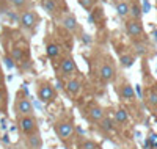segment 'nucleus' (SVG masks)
Segmentation results:
<instances>
[{
  "instance_id": "obj_15",
  "label": "nucleus",
  "mask_w": 157,
  "mask_h": 149,
  "mask_svg": "<svg viewBox=\"0 0 157 149\" xmlns=\"http://www.w3.org/2000/svg\"><path fill=\"white\" fill-rule=\"evenodd\" d=\"M8 110H10V93L6 83L2 82L0 83V113L3 116H8Z\"/></svg>"
},
{
  "instance_id": "obj_13",
  "label": "nucleus",
  "mask_w": 157,
  "mask_h": 149,
  "mask_svg": "<svg viewBox=\"0 0 157 149\" xmlns=\"http://www.w3.org/2000/svg\"><path fill=\"white\" fill-rule=\"evenodd\" d=\"M22 144L25 149H43V137L41 132H36L27 137H22Z\"/></svg>"
},
{
  "instance_id": "obj_20",
  "label": "nucleus",
  "mask_w": 157,
  "mask_h": 149,
  "mask_svg": "<svg viewBox=\"0 0 157 149\" xmlns=\"http://www.w3.org/2000/svg\"><path fill=\"white\" fill-rule=\"evenodd\" d=\"M146 104L151 108H157V88H149L146 91Z\"/></svg>"
},
{
  "instance_id": "obj_29",
  "label": "nucleus",
  "mask_w": 157,
  "mask_h": 149,
  "mask_svg": "<svg viewBox=\"0 0 157 149\" xmlns=\"http://www.w3.org/2000/svg\"><path fill=\"white\" fill-rule=\"evenodd\" d=\"M155 5H157V0H155Z\"/></svg>"
},
{
  "instance_id": "obj_14",
  "label": "nucleus",
  "mask_w": 157,
  "mask_h": 149,
  "mask_svg": "<svg viewBox=\"0 0 157 149\" xmlns=\"http://www.w3.org/2000/svg\"><path fill=\"white\" fill-rule=\"evenodd\" d=\"M124 29H126V33L129 38H140L143 35V25L140 21H135V19H129L126 21V25H124Z\"/></svg>"
},
{
  "instance_id": "obj_24",
  "label": "nucleus",
  "mask_w": 157,
  "mask_h": 149,
  "mask_svg": "<svg viewBox=\"0 0 157 149\" xmlns=\"http://www.w3.org/2000/svg\"><path fill=\"white\" fill-rule=\"evenodd\" d=\"M120 63H121L123 67H130L135 63V57L130 55V53H123V55L120 57Z\"/></svg>"
},
{
  "instance_id": "obj_10",
  "label": "nucleus",
  "mask_w": 157,
  "mask_h": 149,
  "mask_svg": "<svg viewBox=\"0 0 157 149\" xmlns=\"http://www.w3.org/2000/svg\"><path fill=\"white\" fill-rule=\"evenodd\" d=\"M60 25L64 32H68L69 35H74L80 30V25H78L77 17L69 11H64L60 14Z\"/></svg>"
},
{
  "instance_id": "obj_4",
  "label": "nucleus",
  "mask_w": 157,
  "mask_h": 149,
  "mask_svg": "<svg viewBox=\"0 0 157 149\" xmlns=\"http://www.w3.org/2000/svg\"><path fill=\"white\" fill-rule=\"evenodd\" d=\"M55 72H57V78L63 80V82L66 78L75 75L78 72V67H77V63H75L74 57L69 55V53H64L55 64Z\"/></svg>"
},
{
  "instance_id": "obj_18",
  "label": "nucleus",
  "mask_w": 157,
  "mask_h": 149,
  "mask_svg": "<svg viewBox=\"0 0 157 149\" xmlns=\"http://www.w3.org/2000/svg\"><path fill=\"white\" fill-rule=\"evenodd\" d=\"M43 8L49 16H58L61 14L60 6H58V0H43Z\"/></svg>"
},
{
  "instance_id": "obj_2",
  "label": "nucleus",
  "mask_w": 157,
  "mask_h": 149,
  "mask_svg": "<svg viewBox=\"0 0 157 149\" xmlns=\"http://www.w3.org/2000/svg\"><path fill=\"white\" fill-rule=\"evenodd\" d=\"M35 91H36V97L39 99V102H43L46 105L54 104L58 99V90L55 88V83H52L47 78L36 80Z\"/></svg>"
},
{
  "instance_id": "obj_19",
  "label": "nucleus",
  "mask_w": 157,
  "mask_h": 149,
  "mask_svg": "<svg viewBox=\"0 0 157 149\" xmlns=\"http://www.w3.org/2000/svg\"><path fill=\"white\" fill-rule=\"evenodd\" d=\"M115 123H113V119L110 118V116H105L101 123L98 124V129L102 132V133H112L113 130H115Z\"/></svg>"
},
{
  "instance_id": "obj_9",
  "label": "nucleus",
  "mask_w": 157,
  "mask_h": 149,
  "mask_svg": "<svg viewBox=\"0 0 157 149\" xmlns=\"http://www.w3.org/2000/svg\"><path fill=\"white\" fill-rule=\"evenodd\" d=\"M17 22L21 25V29L24 32H27V33H33L35 29L38 27L39 24V16H38V13L32 8L29 10H24L19 13V17H17Z\"/></svg>"
},
{
  "instance_id": "obj_3",
  "label": "nucleus",
  "mask_w": 157,
  "mask_h": 149,
  "mask_svg": "<svg viewBox=\"0 0 157 149\" xmlns=\"http://www.w3.org/2000/svg\"><path fill=\"white\" fill-rule=\"evenodd\" d=\"M35 108H33V102L29 96V91L25 88V85H22V88L17 90L16 93V99H14V115L17 116H24V115H33Z\"/></svg>"
},
{
  "instance_id": "obj_7",
  "label": "nucleus",
  "mask_w": 157,
  "mask_h": 149,
  "mask_svg": "<svg viewBox=\"0 0 157 149\" xmlns=\"http://www.w3.org/2000/svg\"><path fill=\"white\" fill-rule=\"evenodd\" d=\"M96 77L101 83L107 85L110 82H113V80L116 78V67L113 64V61L110 58H104L98 63L96 66Z\"/></svg>"
},
{
  "instance_id": "obj_25",
  "label": "nucleus",
  "mask_w": 157,
  "mask_h": 149,
  "mask_svg": "<svg viewBox=\"0 0 157 149\" xmlns=\"http://www.w3.org/2000/svg\"><path fill=\"white\" fill-rule=\"evenodd\" d=\"M96 2L98 0H78V5H80L83 10H86V11H93V8L96 6Z\"/></svg>"
},
{
  "instance_id": "obj_26",
  "label": "nucleus",
  "mask_w": 157,
  "mask_h": 149,
  "mask_svg": "<svg viewBox=\"0 0 157 149\" xmlns=\"http://www.w3.org/2000/svg\"><path fill=\"white\" fill-rule=\"evenodd\" d=\"M148 47L145 44H135V52L138 53V55H143V53H146Z\"/></svg>"
},
{
  "instance_id": "obj_16",
  "label": "nucleus",
  "mask_w": 157,
  "mask_h": 149,
  "mask_svg": "<svg viewBox=\"0 0 157 149\" xmlns=\"http://www.w3.org/2000/svg\"><path fill=\"white\" fill-rule=\"evenodd\" d=\"M75 149H102V146L93 140V138H88V137H82V135H77L75 138Z\"/></svg>"
},
{
  "instance_id": "obj_28",
  "label": "nucleus",
  "mask_w": 157,
  "mask_h": 149,
  "mask_svg": "<svg viewBox=\"0 0 157 149\" xmlns=\"http://www.w3.org/2000/svg\"><path fill=\"white\" fill-rule=\"evenodd\" d=\"M152 36H154V41H155V43H157V30H155V32H154V33H152Z\"/></svg>"
},
{
  "instance_id": "obj_17",
  "label": "nucleus",
  "mask_w": 157,
  "mask_h": 149,
  "mask_svg": "<svg viewBox=\"0 0 157 149\" xmlns=\"http://www.w3.org/2000/svg\"><path fill=\"white\" fill-rule=\"evenodd\" d=\"M113 123H115V126H120V127H126L127 124H129V113H127V110L126 108H116V110L113 112Z\"/></svg>"
},
{
  "instance_id": "obj_6",
  "label": "nucleus",
  "mask_w": 157,
  "mask_h": 149,
  "mask_svg": "<svg viewBox=\"0 0 157 149\" xmlns=\"http://www.w3.org/2000/svg\"><path fill=\"white\" fill-rule=\"evenodd\" d=\"M63 90L66 91V94H68L72 101L80 99V97H82V93H83V90H85V80H83L82 74L77 72L75 75L66 78V80H64Z\"/></svg>"
},
{
  "instance_id": "obj_23",
  "label": "nucleus",
  "mask_w": 157,
  "mask_h": 149,
  "mask_svg": "<svg viewBox=\"0 0 157 149\" xmlns=\"http://www.w3.org/2000/svg\"><path fill=\"white\" fill-rule=\"evenodd\" d=\"M116 14L120 16V17H127L129 16V3L127 2H118L116 3Z\"/></svg>"
},
{
  "instance_id": "obj_27",
  "label": "nucleus",
  "mask_w": 157,
  "mask_h": 149,
  "mask_svg": "<svg viewBox=\"0 0 157 149\" xmlns=\"http://www.w3.org/2000/svg\"><path fill=\"white\" fill-rule=\"evenodd\" d=\"M5 82V75H3V71H2V64H0V83Z\"/></svg>"
},
{
  "instance_id": "obj_22",
  "label": "nucleus",
  "mask_w": 157,
  "mask_h": 149,
  "mask_svg": "<svg viewBox=\"0 0 157 149\" xmlns=\"http://www.w3.org/2000/svg\"><path fill=\"white\" fill-rule=\"evenodd\" d=\"M129 14L132 16V19L140 21V17H141V14H143V10H141V6H140L137 2H134L132 5H129Z\"/></svg>"
},
{
  "instance_id": "obj_11",
  "label": "nucleus",
  "mask_w": 157,
  "mask_h": 149,
  "mask_svg": "<svg viewBox=\"0 0 157 149\" xmlns=\"http://www.w3.org/2000/svg\"><path fill=\"white\" fill-rule=\"evenodd\" d=\"M46 55L50 61H58L64 53H63V47L58 44V41L52 38L46 39Z\"/></svg>"
},
{
  "instance_id": "obj_1",
  "label": "nucleus",
  "mask_w": 157,
  "mask_h": 149,
  "mask_svg": "<svg viewBox=\"0 0 157 149\" xmlns=\"http://www.w3.org/2000/svg\"><path fill=\"white\" fill-rule=\"evenodd\" d=\"M54 132L58 137V140L66 146L71 147L75 143L77 138V129H75V121L69 110H63L54 121Z\"/></svg>"
},
{
  "instance_id": "obj_8",
  "label": "nucleus",
  "mask_w": 157,
  "mask_h": 149,
  "mask_svg": "<svg viewBox=\"0 0 157 149\" xmlns=\"http://www.w3.org/2000/svg\"><path fill=\"white\" fill-rule=\"evenodd\" d=\"M16 124H17V130L22 137L27 135L36 133L39 132V121L36 118V115H24V116H17L16 118Z\"/></svg>"
},
{
  "instance_id": "obj_21",
  "label": "nucleus",
  "mask_w": 157,
  "mask_h": 149,
  "mask_svg": "<svg viewBox=\"0 0 157 149\" xmlns=\"http://www.w3.org/2000/svg\"><path fill=\"white\" fill-rule=\"evenodd\" d=\"M10 6H13L14 10H19V11H24V10H29L32 0H8Z\"/></svg>"
},
{
  "instance_id": "obj_12",
  "label": "nucleus",
  "mask_w": 157,
  "mask_h": 149,
  "mask_svg": "<svg viewBox=\"0 0 157 149\" xmlns=\"http://www.w3.org/2000/svg\"><path fill=\"white\" fill-rule=\"evenodd\" d=\"M116 91H118V96H120L121 101H124V102L135 101V90L129 82H123L120 86H116Z\"/></svg>"
},
{
  "instance_id": "obj_5",
  "label": "nucleus",
  "mask_w": 157,
  "mask_h": 149,
  "mask_svg": "<svg viewBox=\"0 0 157 149\" xmlns=\"http://www.w3.org/2000/svg\"><path fill=\"white\" fill-rule=\"evenodd\" d=\"M80 112H82V116L86 119V123H90L91 126H98L101 121L107 116L105 115V108H104L101 104H98L96 101L86 102L80 108Z\"/></svg>"
}]
</instances>
